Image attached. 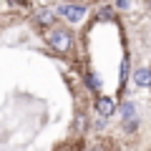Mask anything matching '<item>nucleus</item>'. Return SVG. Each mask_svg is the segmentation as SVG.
I'll return each instance as SVG.
<instances>
[{
    "mask_svg": "<svg viewBox=\"0 0 151 151\" xmlns=\"http://www.w3.org/2000/svg\"><path fill=\"white\" fill-rule=\"evenodd\" d=\"M83 78H86V86L91 88V91H96V93H101V83L96 81V76H93V73H86V76H83Z\"/></svg>",
    "mask_w": 151,
    "mask_h": 151,
    "instance_id": "obj_7",
    "label": "nucleus"
},
{
    "mask_svg": "<svg viewBox=\"0 0 151 151\" xmlns=\"http://www.w3.org/2000/svg\"><path fill=\"white\" fill-rule=\"evenodd\" d=\"M58 13H60L68 23H81L83 18H86V8H83V5H60Z\"/></svg>",
    "mask_w": 151,
    "mask_h": 151,
    "instance_id": "obj_2",
    "label": "nucleus"
},
{
    "mask_svg": "<svg viewBox=\"0 0 151 151\" xmlns=\"http://www.w3.org/2000/svg\"><path fill=\"white\" fill-rule=\"evenodd\" d=\"M73 129H76V131H86V116H83V113H78V119H76Z\"/></svg>",
    "mask_w": 151,
    "mask_h": 151,
    "instance_id": "obj_8",
    "label": "nucleus"
},
{
    "mask_svg": "<svg viewBox=\"0 0 151 151\" xmlns=\"http://www.w3.org/2000/svg\"><path fill=\"white\" fill-rule=\"evenodd\" d=\"M45 40H48V45L53 50H58V53H68L70 50V33L68 30H48V35H45Z\"/></svg>",
    "mask_w": 151,
    "mask_h": 151,
    "instance_id": "obj_1",
    "label": "nucleus"
},
{
    "mask_svg": "<svg viewBox=\"0 0 151 151\" xmlns=\"http://www.w3.org/2000/svg\"><path fill=\"white\" fill-rule=\"evenodd\" d=\"M134 81L139 88H149L151 86V68H139L134 73Z\"/></svg>",
    "mask_w": 151,
    "mask_h": 151,
    "instance_id": "obj_3",
    "label": "nucleus"
},
{
    "mask_svg": "<svg viewBox=\"0 0 151 151\" xmlns=\"http://www.w3.org/2000/svg\"><path fill=\"white\" fill-rule=\"evenodd\" d=\"M121 119H124V121L136 119V103H131V101H124V103H121Z\"/></svg>",
    "mask_w": 151,
    "mask_h": 151,
    "instance_id": "obj_5",
    "label": "nucleus"
},
{
    "mask_svg": "<svg viewBox=\"0 0 151 151\" xmlns=\"http://www.w3.org/2000/svg\"><path fill=\"white\" fill-rule=\"evenodd\" d=\"M126 78H129V58H124V63H121V86L126 83Z\"/></svg>",
    "mask_w": 151,
    "mask_h": 151,
    "instance_id": "obj_9",
    "label": "nucleus"
},
{
    "mask_svg": "<svg viewBox=\"0 0 151 151\" xmlns=\"http://www.w3.org/2000/svg\"><path fill=\"white\" fill-rule=\"evenodd\" d=\"M113 108H116V106H113V101H111V98H106V96H101V98L96 101V111H98V116H111Z\"/></svg>",
    "mask_w": 151,
    "mask_h": 151,
    "instance_id": "obj_4",
    "label": "nucleus"
},
{
    "mask_svg": "<svg viewBox=\"0 0 151 151\" xmlns=\"http://www.w3.org/2000/svg\"><path fill=\"white\" fill-rule=\"evenodd\" d=\"M116 5H119L121 10H126V8H129V0H119V3H116Z\"/></svg>",
    "mask_w": 151,
    "mask_h": 151,
    "instance_id": "obj_10",
    "label": "nucleus"
},
{
    "mask_svg": "<svg viewBox=\"0 0 151 151\" xmlns=\"http://www.w3.org/2000/svg\"><path fill=\"white\" fill-rule=\"evenodd\" d=\"M53 10L50 8H43V10H38V15H35V20L40 23V25H53Z\"/></svg>",
    "mask_w": 151,
    "mask_h": 151,
    "instance_id": "obj_6",
    "label": "nucleus"
},
{
    "mask_svg": "<svg viewBox=\"0 0 151 151\" xmlns=\"http://www.w3.org/2000/svg\"><path fill=\"white\" fill-rule=\"evenodd\" d=\"M8 3H10V5H18V3H20V0H8Z\"/></svg>",
    "mask_w": 151,
    "mask_h": 151,
    "instance_id": "obj_11",
    "label": "nucleus"
}]
</instances>
